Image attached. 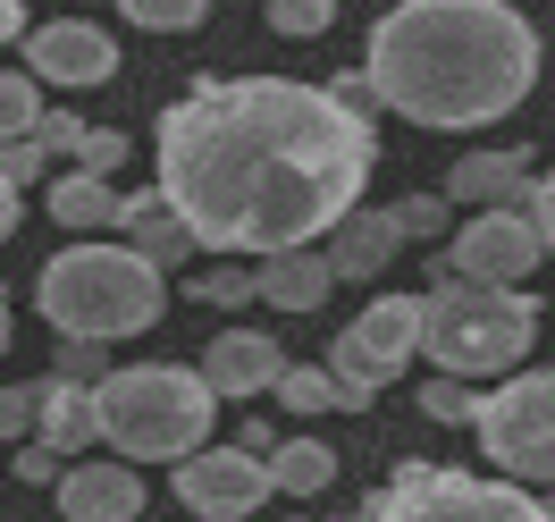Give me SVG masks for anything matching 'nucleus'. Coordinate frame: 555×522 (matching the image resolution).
Returning a JSON list of instances; mask_svg holds the SVG:
<instances>
[{
	"mask_svg": "<svg viewBox=\"0 0 555 522\" xmlns=\"http://www.w3.org/2000/svg\"><path fill=\"white\" fill-rule=\"evenodd\" d=\"M160 203L194 228L203 253H286L320 244L379 169L371 118L328 85L295 76H203L152 127Z\"/></svg>",
	"mask_w": 555,
	"mask_h": 522,
	"instance_id": "obj_1",
	"label": "nucleus"
},
{
	"mask_svg": "<svg viewBox=\"0 0 555 522\" xmlns=\"http://www.w3.org/2000/svg\"><path fill=\"white\" fill-rule=\"evenodd\" d=\"M362 76L379 85V110L438 136H472L530 102L539 26L514 0H396L371 26Z\"/></svg>",
	"mask_w": 555,
	"mask_h": 522,
	"instance_id": "obj_2",
	"label": "nucleus"
},
{
	"mask_svg": "<svg viewBox=\"0 0 555 522\" xmlns=\"http://www.w3.org/2000/svg\"><path fill=\"white\" fill-rule=\"evenodd\" d=\"M35 304L60 338H102V346H118V338H143L152 320L169 313V279L143 262L135 244H68V253L42 262Z\"/></svg>",
	"mask_w": 555,
	"mask_h": 522,
	"instance_id": "obj_3",
	"label": "nucleus"
},
{
	"mask_svg": "<svg viewBox=\"0 0 555 522\" xmlns=\"http://www.w3.org/2000/svg\"><path fill=\"white\" fill-rule=\"evenodd\" d=\"M93 413H102V438L127 463H185V455L210 438V413H219V396H210L203 371H185V362H143V371H109L93 387Z\"/></svg>",
	"mask_w": 555,
	"mask_h": 522,
	"instance_id": "obj_4",
	"label": "nucleus"
},
{
	"mask_svg": "<svg viewBox=\"0 0 555 522\" xmlns=\"http://www.w3.org/2000/svg\"><path fill=\"white\" fill-rule=\"evenodd\" d=\"M539 338V304L521 287H480V279H438L421 295V354L447 380H496L514 371Z\"/></svg>",
	"mask_w": 555,
	"mask_h": 522,
	"instance_id": "obj_5",
	"label": "nucleus"
},
{
	"mask_svg": "<svg viewBox=\"0 0 555 522\" xmlns=\"http://www.w3.org/2000/svg\"><path fill=\"white\" fill-rule=\"evenodd\" d=\"M371 522H547L521 481H480L447 463H396V481L371 497Z\"/></svg>",
	"mask_w": 555,
	"mask_h": 522,
	"instance_id": "obj_6",
	"label": "nucleus"
},
{
	"mask_svg": "<svg viewBox=\"0 0 555 522\" xmlns=\"http://www.w3.org/2000/svg\"><path fill=\"white\" fill-rule=\"evenodd\" d=\"M472 430L505 481H555V371H505V387L480 396Z\"/></svg>",
	"mask_w": 555,
	"mask_h": 522,
	"instance_id": "obj_7",
	"label": "nucleus"
},
{
	"mask_svg": "<svg viewBox=\"0 0 555 522\" xmlns=\"http://www.w3.org/2000/svg\"><path fill=\"white\" fill-rule=\"evenodd\" d=\"M421 354V295H379L371 313L353 320L346 338H328V380H337V405L362 413L404 362Z\"/></svg>",
	"mask_w": 555,
	"mask_h": 522,
	"instance_id": "obj_8",
	"label": "nucleus"
},
{
	"mask_svg": "<svg viewBox=\"0 0 555 522\" xmlns=\"http://www.w3.org/2000/svg\"><path fill=\"white\" fill-rule=\"evenodd\" d=\"M547 262V244H539V219L530 211H472L463 228L447 237V279H480V287H521L530 270Z\"/></svg>",
	"mask_w": 555,
	"mask_h": 522,
	"instance_id": "obj_9",
	"label": "nucleus"
},
{
	"mask_svg": "<svg viewBox=\"0 0 555 522\" xmlns=\"http://www.w3.org/2000/svg\"><path fill=\"white\" fill-rule=\"evenodd\" d=\"M270 455H253V447H194L185 463H177V497H185V514L194 522H244V514H261L270 506Z\"/></svg>",
	"mask_w": 555,
	"mask_h": 522,
	"instance_id": "obj_10",
	"label": "nucleus"
},
{
	"mask_svg": "<svg viewBox=\"0 0 555 522\" xmlns=\"http://www.w3.org/2000/svg\"><path fill=\"white\" fill-rule=\"evenodd\" d=\"M26 76L35 85H68V93H93L118 76V42L93 26V17H51V26H26Z\"/></svg>",
	"mask_w": 555,
	"mask_h": 522,
	"instance_id": "obj_11",
	"label": "nucleus"
},
{
	"mask_svg": "<svg viewBox=\"0 0 555 522\" xmlns=\"http://www.w3.org/2000/svg\"><path fill=\"white\" fill-rule=\"evenodd\" d=\"M51 488H60V514L68 522H135L143 514V472L127 455H109V463H85V455H76Z\"/></svg>",
	"mask_w": 555,
	"mask_h": 522,
	"instance_id": "obj_12",
	"label": "nucleus"
},
{
	"mask_svg": "<svg viewBox=\"0 0 555 522\" xmlns=\"http://www.w3.org/2000/svg\"><path fill=\"white\" fill-rule=\"evenodd\" d=\"M278 371H286V354H278V338H261V329H219L203 346V380L219 405H244V396H270Z\"/></svg>",
	"mask_w": 555,
	"mask_h": 522,
	"instance_id": "obj_13",
	"label": "nucleus"
},
{
	"mask_svg": "<svg viewBox=\"0 0 555 522\" xmlns=\"http://www.w3.org/2000/svg\"><path fill=\"white\" fill-rule=\"evenodd\" d=\"M320 253H328V270H337V279H379L387 262L404 253V228H396L387 211H362V203H353L346 219L320 237Z\"/></svg>",
	"mask_w": 555,
	"mask_h": 522,
	"instance_id": "obj_14",
	"label": "nucleus"
},
{
	"mask_svg": "<svg viewBox=\"0 0 555 522\" xmlns=\"http://www.w3.org/2000/svg\"><path fill=\"white\" fill-rule=\"evenodd\" d=\"M447 203H463V211H514V203H530V161H521V152H463L454 177H447Z\"/></svg>",
	"mask_w": 555,
	"mask_h": 522,
	"instance_id": "obj_15",
	"label": "nucleus"
},
{
	"mask_svg": "<svg viewBox=\"0 0 555 522\" xmlns=\"http://www.w3.org/2000/svg\"><path fill=\"white\" fill-rule=\"evenodd\" d=\"M328 295H337V270L320 244H286L261 262V304H278V313H320Z\"/></svg>",
	"mask_w": 555,
	"mask_h": 522,
	"instance_id": "obj_16",
	"label": "nucleus"
},
{
	"mask_svg": "<svg viewBox=\"0 0 555 522\" xmlns=\"http://www.w3.org/2000/svg\"><path fill=\"white\" fill-rule=\"evenodd\" d=\"M42 211H51L68 237L76 228H85V237H93V228H127V194H118L109 177H93V169H60L42 186Z\"/></svg>",
	"mask_w": 555,
	"mask_h": 522,
	"instance_id": "obj_17",
	"label": "nucleus"
},
{
	"mask_svg": "<svg viewBox=\"0 0 555 522\" xmlns=\"http://www.w3.org/2000/svg\"><path fill=\"white\" fill-rule=\"evenodd\" d=\"M35 438L51 455H85L93 447V438H102V413H93V387L85 380H60V371H51V380H42V413H35Z\"/></svg>",
	"mask_w": 555,
	"mask_h": 522,
	"instance_id": "obj_18",
	"label": "nucleus"
},
{
	"mask_svg": "<svg viewBox=\"0 0 555 522\" xmlns=\"http://www.w3.org/2000/svg\"><path fill=\"white\" fill-rule=\"evenodd\" d=\"M35 136H42V152H51L60 169H93V177H109L118 161H127V136H118V127H85L76 110H42Z\"/></svg>",
	"mask_w": 555,
	"mask_h": 522,
	"instance_id": "obj_19",
	"label": "nucleus"
},
{
	"mask_svg": "<svg viewBox=\"0 0 555 522\" xmlns=\"http://www.w3.org/2000/svg\"><path fill=\"white\" fill-rule=\"evenodd\" d=\"M127 244H135L152 270H177L185 253H203V244H194V228L160 203V186H152V194H127Z\"/></svg>",
	"mask_w": 555,
	"mask_h": 522,
	"instance_id": "obj_20",
	"label": "nucleus"
},
{
	"mask_svg": "<svg viewBox=\"0 0 555 522\" xmlns=\"http://www.w3.org/2000/svg\"><path fill=\"white\" fill-rule=\"evenodd\" d=\"M270 472H278V488L312 497V488H328V481H337V455L320 447V438H286V447H270Z\"/></svg>",
	"mask_w": 555,
	"mask_h": 522,
	"instance_id": "obj_21",
	"label": "nucleus"
},
{
	"mask_svg": "<svg viewBox=\"0 0 555 522\" xmlns=\"http://www.w3.org/2000/svg\"><path fill=\"white\" fill-rule=\"evenodd\" d=\"M270 396L286 405V413H337V380H328V362H320V371H295V362H286Z\"/></svg>",
	"mask_w": 555,
	"mask_h": 522,
	"instance_id": "obj_22",
	"label": "nucleus"
},
{
	"mask_svg": "<svg viewBox=\"0 0 555 522\" xmlns=\"http://www.w3.org/2000/svg\"><path fill=\"white\" fill-rule=\"evenodd\" d=\"M118 9L135 17L143 35H194V26L210 17V0H118Z\"/></svg>",
	"mask_w": 555,
	"mask_h": 522,
	"instance_id": "obj_23",
	"label": "nucleus"
},
{
	"mask_svg": "<svg viewBox=\"0 0 555 522\" xmlns=\"http://www.w3.org/2000/svg\"><path fill=\"white\" fill-rule=\"evenodd\" d=\"M35 118H42L35 76H26V68H0V143H9V136H35Z\"/></svg>",
	"mask_w": 555,
	"mask_h": 522,
	"instance_id": "obj_24",
	"label": "nucleus"
},
{
	"mask_svg": "<svg viewBox=\"0 0 555 522\" xmlns=\"http://www.w3.org/2000/svg\"><path fill=\"white\" fill-rule=\"evenodd\" d=\"M328 26H337V0H270V35H286V42H312Z\"/></svg>",
	"mask_w": 555,
	"mask_h": 522,
	"instance_id": "obj_25",
	"label": "nucleus"
},
{
	"mask_svg": "<svg viewBox=\"0 0 555 522\" xmlns=\"http://www.w3.org/2000/svg\"><path fill=\"white\" fill-rule=\"evenodd\" d=\"M194 295H203V304H228V313H236V304H261V270H203Z\"/></svg>",
	"mask_w": 555,
	"mask_h": 522,
	"instance_id": "obj_26",
	"label": "nucleus"
},
{
	"mask_svg": "<svg viewBox=\"0 0 555 522\" xmlns=\"http://www.w3.org/2000/svg\"><path fill=\"white\" fill-rule=\"evenodd\" d=\"M0 177H9V186H42V177H51L42 136H9V143H0Z\"/></svg>",
	"mask_w": 555,
	"mask_h": 522,
	"instance_id": "obj_27",
	"label": "nucleus"
},
{
	"mask_svg": "<svg viewBox=\"0 0 555 522\" xmlns=\"http://www.w3.org/2000/svg\"><path fill=\"white\" fill-rule=\"evenodd\" d=\"M60 380L102 387L109 380V346H102V338H60Z\"/></svg>",
	"mask_w": 555,
	"mask_h": 522,
	"instance_id": "obj_28",
	"label": "nucleus"
},
{
	"mask_svg": "<svg viewBox=\"0 0 555 522\" xmlns=\"http://www.w3.org/2000/svg\"><path fill=\"white\" fill-rule=\"evenodd\" d=\"M421 413H429V421H472V413H480V396H472L463 380H447V371H438V380L421 387Z\"/></svg>",
	"mask_w": 555,
	"mask_h": 522,
	"instance_id": "obj_29",
	"label": "nucleus"
},
{
	"mask_svg": "<svg viewBox=\"0 0 555 522\" xmlns=\"http://www.w3.org/2000/svg\"><path fill=\"white\" fill-rule=\"evenodd\" d=\"M387 219H396L404 237H438V228H447V194H404V203H387Z\"/></svg>",
	"mask_w": 555,
	"mask_h": 522,
	"instance_id": "obj_30",
	"label": "nucleus"
},
{
	"mask_svg": "<svg viewBox=\"0 0 555 522\" xmlns=\"http://www.w3.org/2000/svg\"><path fill=\"white\" fill-rule=\"evenodd\" d=\"M35 413H42V387H0V447H9V438H26Z\"/></svg>",
	"mask_w": 555,
	"mask_h": 522,
	"instance_id": "obj_31",
	"label": "nucleus"
},
{
	"mask_svg": "<svg viewBox=\"0 0 555 522\" xmlns=\"http://www.w3.org/2000/svg\"><path fill=\"white\" fill-rule=\"evenodd\" d=\"M328 93H337V102H346L353 110V118H371V110H379V85H371V76H362V68H337V76H328Z\"/></svg>",
	"mask_w": 555,
	"mask_h": 522,
	"instance_id": "obj_32",
	"label": "nucleus"
},
{
	"mask_svg": "<svg viewBox=\"0 0 555 522\" xmlns=\"http://www.w3.org/2000/svg\"><path fill=\"white\" fill-rule=\"evenodd\" d=\"M521 211L539 219V244H547V253H555V169L539 177V186H530V203H521Z\"/></svg>",
	"mask_w": 555,
	"mask_h": 522,
	"instance_id": "obj_33",
	"label": "nucleus"
},
{
	"mask_svg": "<svg viewBox=\"0 0 555 522\" xmlns=\"http://www.w3.org/2000/svg\"><path fill=\"white\" fill-rule=\"evenodd\" d=\"M60 472H68V455H51L35 438V447H17V481H60Z\"/></svg>",
	"mask_w": 555,
	"mask_h": 522,
	"instance_id": "obj_34",
	"label": "nucleus"
},
{
	"mask_svg": "<svg viewBox=\"0 0 555 522\" xmlns=\"http://www.w3.org/2000/svg\"><path fill=\"white\" fill-rule=\"evenodd\" d=\"M17 194H26V186H9V177H0V244L17 237V211H26V203H17Z\"/></svg>",
	"mask_w": 555,
	"mask_h": 522,
	"instance_id": "obj_35",
	"label": "nucleus"
},
{
	"mask_svg": "<svg viewBox=\"0 0 555 522\" xmlns=\"http://www.w3.org/2000/svg\"><path fill=\"white\" fill-rule=\"evenodd\" d=\"M17 35H26V0H0V51H9Z\"/></svg>",
	"mask_w": 555,
	"mask_h": 522,
	"instance_id": "obj_36",
	"label": "nucleus"
},
{
	"mask_svg": "<svg viewBox=\"0 0 555 522\" xmlns=\"http://www.w3.org/2000/svg\"><path fill=\"white\" fill-rule=\"evenodd\" d=\"M0 354H9V295H0Z\"/></svg>",
	"mask_w": 555,
	"mask_h": 522,
	"instance_id": "obj_37",
	"label": "nucleus"
},
{
	"mask_svg": "<svg viewBox=\"0 0 555 522\" xmlns=\"http://www.w3.org/2000/svg\"><path fill=\"white\" fill-rule=\"evenodd\" d=\"M547 522H555V488H547Z\"/></svg>",
	"mask_w": 555,
	"mask_h": 522,
	"instance_id": "obj_38",
	"label": "nucleus"
},
{
	"mask_svg": "<svg viewBox=\"0 0 555 522\" xmlns=\"http://www.w3.org/2000/svg\"><path fill=\"white\" fill-rule=\"evenodd\" d=\"M286 522H304V514H286Z\"/></svg>",
	"mask_w": 555,
	"mask_h": 522,
	"instance_id": "obj_39",
	"label": "nucleus"
},
{
	"mask_svg": "<svg viewBox=\"0 0 555 522\" xmlns=\"http://www.w3.org/2000/svg\"><path fill=\"white\" fill-rule=\"evenodd\" d=\"M60 522H68V514H60Z\"/></svg>",
	"mask_w": 555,
	"mask_h": 522,
	"instance_id": "obj_40",
	"label": "nucleus"
}]
</instances>
